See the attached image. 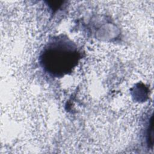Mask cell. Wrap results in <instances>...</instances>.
Masks as SVG:
<instances>
[{
    "instance_id": "cell-1",
    "label": "cell",
    "mask_w": 154,
    "mask_h": 154,
    "mask_svg": "<svg viewBox=\"0 0 154 154\" xmlns=\"http://www.w3.org/2000/svg\"><path fill=\"white\" fill-rule=\"evenodd\" d=\"M78 52L66 40L57 39L43 51L42 63L44 68L55 76H63L70 72L78 60Z\"/></svg>"
}]
</instances>
